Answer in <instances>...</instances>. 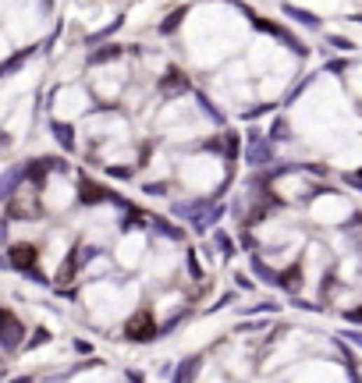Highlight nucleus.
Listing matches in <instances>:
<instances>
[{
  "instance_id": "obj_9",
  "label": "nucleus",
  "mask_w": 362,
  "mask_h": 383,
  "mask_svg": "<svg viewBox=\"0 0 362 383\" xmlns=\"http://www.w3.org/2000/svg\"><path fill=\"white\" fill-rule=\"evenodd\" d=\"M92 78H96V89H99L103 99H118V96H121V85H125V71H121V64L96 68Z\"/></svg>"
},
{
  "instance_id": "obj_6",
  "label": "nucleus",
  "mask_w": 362,
  "mask_h": 383,
  "mask_svg": "<svg viewBox=\"0 0 362 383\" xmlns=\"http://www.w3.org/2000/svg\"><path fill=\"white\" fill-rule=\"evenodd\" d=\"M146 256H149V242H146V235H139V231L121 235L118 245H114V263H118L121 270H139V266L146 263Z\"/></svg>"
},
{
  "instance_id": "obj_10",
  "label": "nucleus",
  "mask_w": 362,
  "mask_h": 383,
  "mask_svg": "<svg viewBox=\"0 0 362 383\" xmlns=\"http://www.w3.org/2000/svg\"><path fill=\"white\" fill-rule=\"evenodd\" d=\"M178 305H181V295H178V291H171V295H160V302H157V316L164 319V316L178 312Z\"/></svg>"
},
{
  "instance_id": "obj_1",
  "label": "nucleus",
  "mask_w": 362,
  "mask_h": 383,
  "mask_svg": "<svg viewBox=\"0 0 362 383\" xmlns=\"http://www.w3.org/2000/svg\"><path fill=\"white\" fill-rule=\"evenodd\" d=\"M135 302H139L135 284L121 288V284H111V281H92V284L82 288V305L99 326H111L121 316H128L135 309Z\"/></svg>"
},
{
  "instance_id": "obj_3",
  "label": "nucleus",
  "mask_w": 362,
  "mask_h": 383,
  "mask_svg": "<svg viewBox=\"0 0 362 383\" xmlns=\"http://www.w3.org/2000/svg\"><path fill=\"white\" fill-rule=\"evenodd\" d=\"M178 181L185 192L195 195H210L214 188H221L224 181V160L210 156V153H192L178 160Z\"/></svg>"
},
{
  "instance_id": "obj_2",
  "label": "nucleus",
  "mask_w": 362,
  "mask_h": 383,
  "mask_svg": "<svg viewBox=\"0 0 362 383\" xmlns=\"http://www.w3.org/2000/svg\"><path fill=\"white\" fill-rule=\"evenodd\" d=\"M157 128L167 142H199L210 135V121L206 114L192 99H174V103H164L160 106V118H157Z\"/></svg>"
},
{
  "instance_id": "obj_11",
  "label": "nucleus",
  "mask_w": 362,
  "mask_h": 383,
  "mask_svg": "<svg viewBox=\"0 0 362 383\" xmlns=\"http://www.w3.org/2000/svg\"><path fill=\"white\" fill-rule=\"evenodd\" d=\"M284 11H288V15H291V18H295V22H302V25H309V29H316V25H320V22H316V15H313V11H302V8H291V4H288V8H284Z\"/></svg>"
},
{
  "instance_id": "obj_13",
  "label": "nucleus",
  "mask_w": 362,
  "mask_h": 383,
  "mask_svg": "<svg viewBox=\"0 0 362 383\" xmlns=\"http://www.w3.org/2000/svg\"><path fill=\"white\" fill-rule=\"evenodd\" d=\"M4 57H8V43H4V39H0V61H4Z\"/></svg>"
},
{
  "instance_id": "obj_7",
  "label": "nucleus",
  "mask_w": 362,
  "mask_h": 383,
  "mask_svg": "<svg viewBox=\"0 0 362 383\" xmlns=\"http://www.w3.org/2000/svg\"><path fill=\"white\" fill-rule=\"evenodd\" d=\"M178 263H181V252L174 249V245H160V249H153L149 256H146V273H149V281H157V284H164V281H171L174 277V270H178Z\"/></svg>"
},
{
  "instance_id": "obj_4",
  "label": "nucleus",
  "mask_w": 362,
  "mask_h": 383,
  "mask_svg": "<svg viewBox=\"0 0 362 383\" xmlns=\"http://www.w3.org/2000/svg\"><path fill=\"white\" fill-rule=\"evenodd\" d=\"M39 202H43V209H46V213H54V216H61V213L75 209V202H78L75 181H71V178H64V174H50V178H46V185H43V192H39Z\"/></svg>"
},
{
  "instance_id": "obj_8",
  "label": "nucleus",
  "mask_w": 362,
  "mask_h": 383,
  "mask_svg": "<svg viewBox=\"0 0 362 383\" xmlns=\"http://www.w3.org/2000/svg\"><path fill=\"white\" fill-rule=\"evenodd\" d=\"M64 256H68V235L64 231H54L46 238V245H43V256H39V266H43V273H54L61 263H64Z\"/></svg>"
},
{
  "instance_id": "obj_5",
  "label": "nucleus",
  "mask_w": 362,
  "mask_h": 383,
  "mask_svg": "<svg viewBox=\"0 0 362 383\" xmlns=\"http://www.w3.org/2000/svg\"><path fill=\"white\" fill-rule=\"evenodd\" d=\"M50 114L61 118V121H75L89 114V92L82 85H61L50 99Z\"/></svg>"
},
{
  "instance_id": "obj_12",
  "label": "nucleus",
  "mask_w": 362,
  "mask_h": 383,
  "mask_svg": "<svg viewBox=\"0 0 362 383\" xmlns=\"http://www.w3.org/2000/svg\"><path fill=\"white\" fill-rule=\"evenodd\" d=\"M75 383H111V379L103 376V372H82V376H78Z\"/></svg>"
}]
</instances>
